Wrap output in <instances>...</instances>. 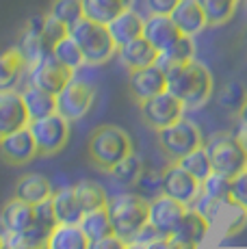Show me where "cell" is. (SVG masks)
<instances>
[{
	"instance_id": "6da1fadb",
	"label": "cell",
	"mask_w": 247,
	"mask_h": 249,
	"mask_svg": "<svg viewBox=\"0 0 247 249\" xmlns=\"http://www.w3.org/2000/svg\"><path fill=\"white\" fill-rule=\"evenodd\" d=\"M165 74H167V91L174 93L187 108L206 104L215 91L211 70L195 59L187 63H174Z\"/></svg>"
},
{
	"instance_id": "7a4b0ae2",
	"label": "cell",
	"mask_w": 247,
	"mask_h": 249,
	"mask_svg": "<svg viewBox=\"0 0 247 249\" xmlns=\"http://www.w3.org/2000/svg\"><path fill=\"white\" fill-rule=\"evenodd\" d=\"M132 152L135 150H132V141L128 132L120 126H113V124H102V126L93 128L87 139L89 160L96 169L104 171V174H108L117 162L124 160Z\"/></svg>"
},
{
	"instance_id": "3957f363",
	"label": "cell",
	"mask_w": 247,
	"mask_h": 249,
	"mask_svg": "<svg viewBox=\"0 0 247 249\" xmlns=\"http://www.w3.org/2000/svg\"><path fill=\"white\" fill-rule=\"evenodd\" d=\"M68 33L74 37V41L80 46L85 54V65H104L117 56V44L113 41L106 24L93 22L89 18H80L76 24L68 28Z\"/></svg>"
},
{
	"instance_id": "277c9868",
	"label": "cell",
	"mask_w": 247,
	"mask_h": 249,
	"mask_svg": "<svg viewBox=\"0 0 247 249\" xmlns=\"http://www.w3.org/2000/svg\"><path fill=\"white\" fill-rule=\"evenodd\" d=\"M106 210L113 223V232L122 236L126 243H130L137 238L141 228L148 223L150 199L135 193H120L115 197H108Z\"/></svg>"
},
{
	"instance_id": "5b68a950",
	"label": "cell",
	"mask_w": 247,
	"mask_h": 249,
	"mask_svg": "<svg viewBox=\"0 0 247 249\" xmlns=\"http://www.w3.org/2000/svg\"><path fill=\"white\" fill-rule=\"evenodd\" d=\"M204 147L211 156L212 171L217 174L232 180L247 169V145L234 132H217L204 143Z\"/></svg>"
},
{
	"instance_id": "8992f818",
	"label": "cell",
	"mask_w": 247,
	"mask_h": 249,
	"mask_svg": "<svg viewBox=\"0 0 247 249\" xmlns=\"http://www.w3.org/2000/svg\"><path fill=\"white\" fill-rule=\"evenodd\" d=\"M156 141H159L163 154L167 156V162H178L193 150L204 145L199 128L187 117H180L178 122H174L172 126L163 128V130H156Z\"/></svg>"
},
{
	"instance_id": "52a82bcc",
	"label": "cell",
	"mask_w": 247,
	"mask_h": 249,
	"mask_svg": "<svg viewBox=\"0 0 247 249\" xmlns=\"http://www.w3.org/2000/svg\"><path fill=\"white\" fill-rule=\"evenodd\" d=\"M33 137H35L37 150L39 156H56L68 147L70 141V119H65L63 115L52 113L48 117L33 119L28 124Z\"/></svg>"
},
{
	"instance_id": "ba28073f",
	"label": "cell",
	"mask_w": 247,
	"mask_h": 249,
	"mask_svg": "<svg viewBox=\"0 0 247 249\" xmlns=\"http://www.w3.org/2000/svg\"><path fill=\"white\" fill-rule=\"evenodd\" d=\"M141 113V119L143 124L152 130H163V128L172 126L174 122H178L180 117H184V104L176 98L174 93H169L167 89L163 93L154 95V98H148L143 102H137Z\"/></svg>"
},
{
	"instance_id": "9c48e42d",
	"label": "cell",
	"mask_w": 247,
	"mask_h": 249,
	"mask_svg": "<svg viewBox=\"0 0 247 249\" xmlns=\"http://www.w3.org/2000/svg\"><path fill=\"white\" fill-rule=\"evenodd\" d=\"M96 102V87L87 80L74 78L56 93V113L63 115L70 122L83 119L93 108Z\"/></svg>"
},
{
	"instance_id": "30bf717a",
	"label": "cell",
	"mask_w": 247,
	"mask_h": 249,
	"mask_svg": "<svg viewBox=\"0 0 247 249\" xmlns=\"http://www.w3.org/2000/svg\"><path fill=\"white\" fill-rule=\"evenodd\" d=\"M26 76H28V83L31 85H35V87H39V89H46L56 95L76 76V70L63 65L61 61H56L50 52V54L41 56L37 63H33L31 68H28Z\"/></svg>"
},
{
	"instance_id": "8fae6325",
	"label": "cell",
	"mask_w": 247,
	"mask_h": 249,
	"mask_svg": "<svg viewBox=\"0 0 247 249\" xmlns=\"http://www.w3.org/2000/svg\"><path fill=\"white\" fill-rule=\"evenodd\" d=\"M160 193L184 206H191L202 193V182L184 171L178 162H169L167 169L160 174Z\"/></svg>"
},
{
	"instance_id": "7c38bea8",
	"label": "cell",
	"mask_w": 247,
	"mask_h": 249,
	"mask_svg": "<svg viewBox=\"0 0 247 249\" xmlns=\"http://www.w3.org/2000/svg\"><path fill=\"white\" fill-rule=\"evenodd\" d=\"M189 206L176 202V199L167 197L165 193L156 195L150 199V214H148V223L160 236H174V232L178 230L180 221H182L184 213Z\"/></svg>"
},
{
	"instance_id": "4fadbf2b",
	"label": "cell",
	"mask_w": 247,
	"mask_h": 249,
	"mask_svg": "<svg viewBox=\"0 0 247 249\" xmlns=\"http://www.w3.org/2000/svg\"><path fill=\"white\" fill-rule=\"evenodd\" d=\"M0 156L11 167H24L31 160H35L39 156V150H37L31 128L26 126L11 132V135L0 137Z\"/></svg>"
},
{
	"instance_id": "5bb4252c",
	"label": "cell",
	"mask_w": 247,
	"mask_h": 249,
	"mask_svg": "<svg viewBox=\"0 0 247 249\" xmlns=\"http://www.w3.org/2000/svg\"><path fill=\"white\" fill-rule=\"evenodd\" d=\"M128 89L135 102H143L148 98L163 93L167 89V74L159 65H148V68L130 70L128 71Z\"/></svg>"
},
{
	"instance_id": "9a60e30c",
	"label": "cell",
	"mask_w": 247,
	"mask_h": 249,
	"mask_svg": "<svg viewBox=\"0 0 247 249\" xmlns=\"http://www.w3.org/2000/svg\"><path fill=\"white\" fill-rule=\"evenodd\" d=\"M31 124L22 91L4 89L0 91V137L11 135V132L26 128Z\"/></svg>"
},
{
	"instance_id": "2e32d148",
	"label": "cell",
	"mask_w": 247,
	"mask_h": 249,
	"mask_svg": "<svg viewBox=\"0 0 247 249\" xmlns=\"http://www.w3.org/2000/svg\"><path fill=\"white\" fill-rule=\"evenodd\" d=\"M211 230V221L202 213H197L195 208H187V213H184L182 221H180L172 238H176L184 249H199V245L208 238Z\"/></svg>"
},
{
	"instance_id": "e0dca14e",
	"label": "cell",
	"mask_w": 247,
	"mask_h": 249,
	"mask_svg": "<svg viewBox=\"0 0 247 249\" xmlns=\"http://www.w3.org/2000/svg\"><path fill=\"white\" fill-rule=\"evenodd\" d=\"M35 223V206L11 197L0 208V226L7 234H22Z\"/></svg>"
},
{
	"instance_id": "ac0fdd59",
	"label": "cell",
	"mask_w": 247,
	"mask_h": 249,
	"mask_svg": "<svg viewBox=\"0 0 247 249\" xmlns=\"http://www.w3.org/2000/svg\"><path fill=\"white\" fill-rule=\"evenodd\" d=\"M180 28L176 26L172 16H148L143 26V37L150 41L159 52L169 50L180 39Z\"/></svg>"
},
{
	"instance_id": "d6986e66",
	"label": "cell",
	"mask_w": 247,
	"mask_h": 249,
	"mask_svg": "<svg viewBox=\"0 0 247 249\" xmlns=\"http://www.w3.org/2000/svg\"><path fill=\"white\" fill-rule=\"evenodd\" d=\"M160 52L156 50L154 46L150 44L145 37H139V39H132L128 44H124L117 48V59L120 63L130 70H139V68H148V65H154L159 61Z\"/></svg>"
},
{
	"instance_id": "ffe728a7",
	"label": "cell",
	"mask_w": 247,
	"mask_h": 249,
	"mask_svg": "<svg viewBox=\"0 0 247 249\" xmlns=\"http://www.w3.org/2000/svg\"><path fill=\"white\" fill-rule=\"evenodd\" d=\"M52 193H54L52 184L44 174H24L18 178L16 186H13V197L22 199V202H28L33 206L50 199Z\"/></svg>"
},
{
	"instance_id": "44dd1931",
	"label": "cell",
	"mask_w": 247,
	"mask_h": 249,
	"mask_svg": "<svg viewBox=\"0 0 247 249\" xmlns=\"http://www.w3.org/2000/svg\"><path fill=\"white\" fill-rule=\"evenodd\" d=\"M106 26H108V33H111L113 41L120 48L124 44H128V41L143 37L145 20L139 16V11H135V9L130 7V9H126V11H122L115 20L108 22Z\"/></svg>"
},
{
	"instance_id": "7402d4cb",
	"label": "cell",
	"mask_w": 247,
	"mask_h": 249,
	"mask_svg": "<svg viewBox=\"0 0 247 249\" xmlns=\"http://www.w3.org/2000/svg\"><path fill=\"white\" fill-rule=\"evenodd\" d=\"M172 20L180 28V33L189 37H195L204 28H208L206 16H204L197 0H180L178 7L172 11Z\"/></svg>"
},
{
	"instance_id": "603a6c76",
	"label": "cell",
	"mask_w": 247,
	"mask_h": 249,
	"mask_svg": "<svg viewBox=\"0 0 247 249\" xmlns=\"http://www.w3.org/2000/svg\"><path fill=\"white\" fill-rule=\"evenodd\" d=\"M28 63L24 59L18 46L4 48L0 50V91L4 89H16L22 76H26Z\"/></svg>"
},
{
	"instance_id": "cb8c5ba5",
	"label": "cell",
	"mask_w": 247,
	"mask_h": 249,
	"mask_svg": "<svg viewBox=\"0 0 247 249\" xmlns=\"http://www.w3.org/2000/svg\"><path fill=\"white\" fill-rule=\"evenodd\" d=\"M91 241L78 223H56L50 232L48 249H89Z\"/></svg>"
},
{
	"instance_id": "d4e9b609",
	"label": "cell",
	"mask_w": 247,
	"mask_h": 249,
	"mask_svg": "<svg viewBox=\"0 0 247 249\" xmlns=\"http://www.w3.org/2000/svg\"><path fill=\"white\" fill-rule=\"evenodd\" d=\"M22 98H24L31 122L33 119H41V117H48V115L56 113V95L50 93V91H46V89H39V87L28 83L26 87L22 89Z\"/></svg>"
},
{
	"instance_id": "484cf974",
	"label": "cell",
	"mask_w": 247,
	"mask_h": 249,
	"mask_svg": "<svg viewBox=\"0 0 247 249\" xmlns=\"http://www.w3.org/2000/svg\"><path fill=\"white\" fill-rule=\"evenodd\" d=\"M135 0H83V11L85 18L100 24H108L115 20L122 11L130 9Z\"/></svg>"
},
{
	"instance_id": "4316f807",
	"label": "cell",
	"mask_w": 247,
	"mask_h": 249,
	"mask_svg": "<svg viewBox=\"0 0 247 249\" xmlns=\"http://www.w3.org/2000/svg\"><path fill=\"white\" fill-rule=\"evenodd\" d=\"M52 208H54L59 223H80V219L85 214L83 206H80L78 197L74 193V186L52 193Z\"/></svg>"
},
{
	"instance_id": "83f0119b",
	"label": "cell",
	"mask_w": 247,
	"mask_h": 249,
	"mask_svg": "<svg viewBox=\"0 0 247 249\" xmlns=\"http://www.w3.org/2000/svg\"><path fill=\"white\" fill-rule=\"evenodd\" d=\"M108 176H111L113 182H115L117 186L132 189V186L139 184L141 176H143V160L132 152V154H128L124 160L117 162V165L108 171Z\"/></svg>"
},
{
	"instance_id": "f1b7e54d",
	"label": "cell",
	"mask_w": 247,
	"mask_h": 249,
	"mask_svg": "<svg viewBox=\"0 0 247 249\" xmlns=\"http://www.w3.org/2000/svg\"><path fill=\"white\" fill-rule=\"evenodd\" d=\"M78 226L83 228V232L89 236V241H98V238H104V236H108V234H115L113 232V223H111V217H108L106 206L96 208V210H87Z\"/></svg>"
},
{
	"instance_id": "f546056e",
	"label": "cell",
	"mask_w": 247,
	"mask_h": 249,
	"mask_svg": "<svg viewBox=\"0 0 247 249\" xmlns=\"http://www.w3.org/2000/svg\"><path fill=\"white\" fill-rule=\"evenodd\" d=\"M191 59H195V41H193V37H189V35H180V39L176 41L169 50H165L159 54L156 65H159L160 70L167 71L174 63H187V61H191Z\"/></svg>"
},
{
	"instance_id": "4dcf8cb0",
	"label": "cell",
	"mask_w": 247,
	"mask_h": 249,
	"mask_svg": "<svg viewBox=\"0 0 247 249\" xmlns=\"http://www.w3.org/2000/svg\"><path fill=\"white\" fill-rule=\"evenodd\" d=\"M199 7H202L204 16H206L208 26H223L234 18L236 7H239L241 0H197Z\"/></svg>"
},
{
	"instance_id": "1f68e13d",
	"label": "cell",
	"mask_w": 247,
	"mask_h": 249,
	"mask_svg": "<svg viewBox=\"0 0 247 249\" xmlns=\"http://www.w3.org/2000/svg\"><path fill=\"white\" fill-rule=\"evenodd\" d=\"M74 193H76V197H78V202L83 206L85 213H87V210L102 208V206L108 204V195H106V191H104V186L98 184V182H93V180L76 182Z\"/></svg>"
},
{
	"instance_id": "d6a6232c",
	"label": "cell",
	"mask_w": 247,
	"mask_h": 249,
	"mask_svg": "<svg viewBox=\"0 0 247 249\" xmlns=\"http://www.w3.org/2000/svg\"><path fill=\"white\" fill-rule=\"evenodd\" d=\"M52 56H54L56 61H61L63 65L72 68V70H80L85 65L83 50H80V46L76 44L74 37L70 35V33L65 37H61V39L54 44V48H52Z\"/></svg>"
},
{
	"instance_id": "836d02e7",
	"label": "cell",
	"mask_w": 247,
	"mask_h": 249,
	"mask_svg": "<svg viewBox=\"0 0 247 249\" xmlns=\"http://www.w3.org/2000/svg\"><path fill=\"white\" fill-rule=\"evenodd\" d=\"M178 165L182 167L184 171H189V174L193 176L195 180L204 182L208 178V176L212 174V162H211V156H208L206 147H197V150H193L191 154H187L184 159L178 160Z\"/></svg>"
},
{
	"instance_id": "e575fe53",
	"label": "cell",
	"mask_w": 247,
	"mask_h": 249,
	"mask_svg": "<svg viewBox=\"0 0 247 249\" xmlns=\"http://www.w3.org/2000/svg\"><path fill=\"white\" fill-rule=\"evenodd\" d=\"M48 16H52L54 20L63 22L65 26H72L85 18L83 11V0H52L50 7H48Z\"/></svg>"
},
{
	"instance_id": "d590c367",
	"label": "cell",
	"mask_w": 247,
	"mask_h": 249,
	"mask_svg": "<svg viewBox=\"0 0 247 249\" xmlns=\"http://www.w3.org/2000/svg\"><path fill=\"white\" fill-rule=\"evenodd\" d=\"M202 193L215 202H230L232 199V180L226 176L212 171L206 180L202 182Z\"/></svg>"
},
{
	"instance_id": "8d00e7d4",
	"label": "cell",
	"mask_w": 247,
	"mask_h": 249,
	"mask_svg": "<svg viewBox=\"0 0 247 249\" xmlns=\"http://www.w3.org/2000/svg\"><path fill=\"white\" fill-rule=\"evenodd\" d=\"M247 98V91L243 89V85L239 83H228L226 87H223L221 95H219V104L223 108H228V111L232 113H239V108L243 107Z\"/></svg>"
},
{
	"instance_id": "74e56055",
	"label": "cell",
	"mask_w": 247,
	"mask_h": 249,
	"mask_svg": "<svg viewBox=\"0 0 247 249\" xmlns=\"http://www.w3.org/2000/svg\"><path fill=\"white\" fill-rule=\"evenodd\" d=\"M65 35H68V26H65L63 22L54 20V18L48 16V11H46L44 31H41V39H44L46 50L52 52V48H54V44L61 39V37H65Z\"/></svg>"
},
{
	"instance_id": "f35d334b",
	"label": "cell",
	"mask_w": 247,
	"mask_h": 249,
	"mask_svg": "<svg viewBox=\"0 0 247 249\" xmlns=\"http://www.w3.org/2000/svg\"><path fill=\"white\" fill-rule=\"evenodd\" d=\"M180 0H143L148 16H172Z\"/></svg>"
},
{
	"instance_id": "ab89813d",
	"label": "cell",
	"mask_w": 247,
	"mask_h": 249,
	"mask_svg": "<svg viewBox=\"0 0 247 249\" xmlns=\"http://www.w3.org/2000/svg\"><path fill=\"white\" fill-rule=\"evenodd\" d=\"M232 199L247 208V169L236 178H232Z\"/></svg>"
},
{
	"instance_id": "60d3db41",
	"label": "cell",
	"mask_w": 247,
	"mask_h": 249,
	"mask_svg": "<svg viewBox=\"0 0 247 249\" xmlns=\"http://www.w3.org/2000/svg\"><path fill=\"white\" fill-rule=\"evenodd\" d=\"M126 247L128 243L122 236H117V234H108L104 238L91 241V245H89V249H126Z\"/></svg>"
},
{
	"instance_id": "b9f144b4",
	"label": "cell",
	"mask_w": 247,
	"mask_h": 249,
	"mask_svg": "<svg viewBox=\"0 0 247 249\" xmlns=\"http://www.w3.org/2000/svg\"><path fill=\"white\" fill-rule=\"evenodd\" d=\"M148 249H184V247L172 236H160V238H156V241H152Z\"/></svg>"
},
{
	"instance_id": "7bdbcfd3",
	"label": "cell",
	"mask_w": 247,
	"mask_h": 249,
	"mask_svg": "<svg viewBox=\"0 0 247 249\" xmlns=\"http://www.w3.org/2000/svg\"><path fill=\"white\" fill-rule=\"evenodd\" d=\"M236 117H239V124H241V126L247 128V98H245L243 107L239 108V113H236Z\"/></svg>"
},
{
	"instance_id": "ee69618b",
	"label": "cell",
	"mask_w": 247,
	"mask_h": 249,
	"mask_svg": "<svg viewBox=\"0 0 247 249\" xmlns=\"http://www.w3.org/2000/svg\"><path fill=\"white\" fill-rule=\"evenodd\" d=\"M126 249H148V245H143V243H137V241H132V243H128V247Z\"/></svg>"
},
{
	"instance_id": "f6af8a7d",
	"label": "cell",
	"mask_w": 247,
	"mask_h": 249,
	"mask_svg": "<svg viewBox=\"0 0 247 249\" xmlns=\"http://www.w3.org/2000/svg\"><path fill=\"white\" fill-rule=\"evenodd\" d=\"M241 128H243V126H241ZM239 137L243 139V141H245V145H247V128H243V132H239Z\"/></svg>"
},
{
	"instance_id": "bcb514c9",
	"label": "cell",
	"mask_w": 247,
	"mask_h": 249,
	"mask_svg": "<svg viewBox=\"0 0 247 249\" xmlns=\"http://www.w3.org/2000/svg\"><path fill=\"white\" fill-rule=\"evenodd\" d=\"M2 243H4V232H0V247H2Z\"/></svg>"
},
{
	"instance_id": "7dc6e473",
	"label": "cell",
	"mask_w": 247,
	"mask_h": 249,
	"mask_svg": "<svg viewBox=\"0 0 247 249\" xmlns=\"http://www.w3.org/2000/svg\"><path fill=\"white\" fill-rule=\"evenodd\" d=\"M0 249H11V247H9V245H7V243H2V247H0Z\"/></svg>"
},
{
	"instance_id": "c3c4849f",
	"label": "cell",
	"mask_w": 247,
	"mask_h": 249,
	"mask_svg": "<svg viewBox=\"0 0 247 249\" xmlns=\"http://www.w3.org/2000/svg\"><path fill=\"white\" fill-rule=\"evenodd\" d=\"M243 4H245V7H247V0H243Z\"/></svg>"
}]
</instances>
